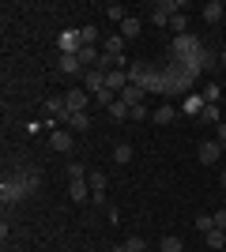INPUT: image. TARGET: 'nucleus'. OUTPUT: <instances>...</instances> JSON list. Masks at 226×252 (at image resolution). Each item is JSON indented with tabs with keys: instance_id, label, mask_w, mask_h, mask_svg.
I'll list each match as a JSON object with an SVG mask.
<instances>
[{
	"instance_id": "nucleus-24",
	"label": "nucleus",
	"mask_w": 226,
	"mask_h": 252,
	"mask_svg": "<svg viewBox=\"0 0 226 252\" xmlns=\"http://www.w3.org/2000/svg\"><path fill=\"white\" fill-rule=\"evenodd\" d=\"M79 42L83 45H98V27H83V31H79Z\"/></svg>"
},
{
	"instance_id": "nucleus-16",
	"label": "nucleus",
	"mask_w": 226,
	"mask_h": 252,
	"mask_svg": "<svg viewBox=\"0 0 226 252\" xmlns=\"http://www.w3.org/2000/svg\"><path fill=\"white\" fill-rule=\"evenodd\" d=\"M102 45H106L102 53H109V57H121V49H125V38H121V34H113V38H106Z\"/></svg>"
},
{
	"instance_id": "nucleus-30",
	"label": "nucleus",
	"mask_w": 226,
	"mask_h": 252,
	"mask_svg": "<svg viewBox=\"0 0 226 252\" xmlns=\"http://www.w3.org/2000/svg\"><path fill=\"white\" fill-rule=\"evenodd\" d=\"M129 117H132V121H143V117H147V105H132Z\"/></svg>"
},
{
	"instance_id": "nucleus-7",
	"label": "nucleus",
	"mask_w": 226,
	"mask_h": 252,
	"mask_svg": "<svg viewBox=\"0 0 226 252\" xmlns=\"http://www.w3.org/2000/svg\"><path fill=\"white\" fill-rule=\"evenodd\" d=\"M143 94H147L143 87L129 83V87H125V91H121V102H125V105H129V109H132V105H143Z\"/></svg>"
},
{
	"instance_id": "nucleus-11",
	"label": "nucleus",
	"mask_w": 226,
	"mask_h": 252,
	"mask_svg": "<svg viewBox=\"0 0 226 252\" xmlns=\"http://www.w3.org/2000/svg\"><path fill=\"white\" fill-rule=\"evenodd\" d=\"M106 87L117 94V91H125L129 87V72H106Z\"/></svg>"
},
{
	"instance_id": "nucleus-5",
	"label": "nucleus",
	"mask_w": 226,
	"mask_h": 252,
	"mask_svg": "<svg viewBox=\"0 0 226 252\" xmlns=\"http://www.w3.org/2000/svg\"><path fill=\"white\" fill-rule=\"evenodd\" d=\"M83 91H87V94H98V91H106V72H98V68L83 72Z\"/></svg>"
},
{
	"instance_id": "nucleus-20",
	"label": "nucleus",
	"mask_w": 226,
	"mask_h": 252,
	"mask_svg": "<svg viewBox=\"0 0 226 252\" xmlns=\"http://www.w3.org/2000/svg\"><path fill=\"white\" fill-rule=\"evenodd\" d=\"M173 117H177V109H173V105H159V109H155V121H159V125H170Z\"/></svg>"
},
{
	"instance_id": "nucleus-2",
	"label": "nucleus",
	"mask_w": 226,
	"mask_h": 252,
	"mask_svg": "<svg viewBox=\"0 0 226 252\" xmlns=\"http://www.w3.org/2000/svg\"><path fill=\"white\" fill-rule=\"evenodd\" d=\"M223 155H226V147L219 143V139H204V143H200V151H196V158H200L204 166H215V162H223Z\"/></svg>"
},
{
	"instance_id": "nucleus-27",
	"label": "nucleus",
	"mask_w": 226,
	"mask_h": 252,
	"mask_svg": "<svg viewBox=\"0 0 226 252\" xmlns=\"http://www.w3.org/2000/svg\"><path fill=\"white\" fill-rule=\"evenodd\" d=\"M106 15H109V19H117V23H125V19H129V15H125V8H121V4H109V8H106Z\"/></svg>"
},
{
	"instance_id": "nucleus-6",
	"label": "nucleus",
	"mask_w": 226,
	"mask_h": 252,
	"mask_svg": "<svg viewBox=\"0 0 226 252\" xmlns=\"http://www.w3.org/2000/svg\"><path fill=\"white\" fill-rule=\"evenodd\" d=\"M72 128H61V132H49V147L53 151H72Z\"/></svg>"
},
{
	"instance_id": "nucleus-12",
	"label": "nucleus",
	"mask_w": 226,
	"mask_h": 252,
	"mask_svg": "<svg viewBox=\"0 0 226 252\" xmlns=\"http://www.w3.org/2000/svg\"><path fill=\"white\" fill-rule=\"evenodd\" d=\"M223 15H226V8L219 4V0H211V4H204V19L207 23H223Z\"/></svg>"
},
{
	"instance_id": "nucleus-18",
	"label": "nucleus",
	"mask_w": 226,
	"mask_h": 252,
	"mask_svg": "<svg viewBox=\"0 0 226 252\" xmlns=\"http://www.w3.org/2000/svg\"><path fill=\"white\" fill-rule=\"evenodd\" d=\"M204 237H207V249H226V230H211Z\"/></svg>"
},
{
	"instance_id": "nucleus-10",
	"label": "nucleus",
	"mask_w": 226,
	"mask_h": 252,
	"mask_svg": "<svg viewBox=\"0 0 226 252\" xmlns=\"http://www.w3.org/2000/svg\"><path fill=\"white\" fill-rule=\"evenodd\" d=\"M57 72H65V75H79V72H83V64H79V57H61V61H57Z\"/></svg>"
},
{
	"instance_id": "nucleus-25",
	"label": "nucleus",
	"mask_w": 226,
	"mask_h": 252,
	"mask_svg": "<svg viewBox=\"0 0 226 252\" xmlns=\"http://www.w3.org/2000/svg\"><path fill=\"white\" fill-rule=\"evenodd\" d=\"M200 121H207V125H219V105H204Z\"/></svg>"
},
{
	"instance_id": "nucleus-9",
	"label": "nucleus",
	"mask_w": 226,
	"mask_h": 252,
	"mask_svg": "<svg viewBox=\"0 0 226 252\" xmlns=\"http://www.w3.org/2000/svg\"><path fill=\"white\" fill-rule=\"evenodd\" d=\"M68 196H72L75 203L91 200V185H87V177H83V181H72V185H68Z\"/></svg>"
},
{
	"instance_id": "nucleus-29",
	"label": "nucleus",
	"mask_w": 226,
	"mask_h": 252,
	"mask_svg": "<svg viewBox=\"0 0 226 252\" xmlns=\"http://www.w3.org/2000/svg\"><path fill=\"white\" fill-rule=\"evenodd\" d=\"M68 177H72V181H83L87 173H83V166H79V162H68Z\"/></svg>"
},
{
	"instance_id": "nucleus-17",
	"label": "nucleus",
	"mask_w": 226,
	"mask_h": 252,
	"mask_svg": "<svg viewBox=\"0 0 226 252\" xmlns=\"http://www.w3.org/2000/svg\"><path fill=\"white\" fill-rule=\"evenodd\" d=\"M68 128H72V132H87V128H91V117H87V113L68 117Z\"/></svg>"
},
{
	"instance_id": "nucleus-21",
	"label": "nucleus",
	"mask_w": 226,
	"mask_h": 252,
	"mask_svg": "<svg viewBox=\"0 0 226 252\" xmlns=\"http://www.w3.org/2000/svg\"><path fill=\"white\" fill-rule=\"evenodd\" d=\"M121 249H125V252H143V249H147V241H143V237H140V233H132V237H129V241H125V245H121Z\"/></svg>"
},
{
	"instance_id": "nucleus-33",
	"label": "nucleus",
	"mask_w": 226,
	"mask_h": 252,
	"mask_svg": "<svg viewBox=\"0 0 226 252\" xmlns=\"http://www.w3.org/2000/svg\"><path fill=\"white\" fill-rule=\"evenodd\" d=\"M219 181H223V189H226V169H223V177H219Z\"/></svg>"
},
{
	"instance_id": "nucleus-14",
	"label": "nucleus",
	"mask_w": 226,
	"mask_h": 252,
	"mask_svg": "<svg viewBox=\"0 0 226 252\" xmlns=\"http://www.w3.org/2000/svg\"><path fill=\"white\" fill-rule=\"evenodd\" d=\"M140 27H143V23L136 19V15H129V19L121 23V38H136V34H140Z\"/></svg>"
},
{
	"instance_id": "nucleus-34",
	"label": "nucleus",
	"mask_w": 226,
	"mask_h": 252,
	"mask_svg": "<svg viewBox=\"0 0 226 252\" xmlns=\"http://www.w3.org/2000/svg\"><path fill=\"white\" fill-rule=\"evenodd\" d=\"M223 64H226V45H223Z\"/></svg>"
},
{
	"instance_id": "nucleus-22",
	"label": "nucleus",
	"mask_w": 226,
	"mask_h": 252,
	"mask_svg": "<svg viewBox=\"0 0 226 252\" xmlns=\"http://www.w3.org/2000/svg\"><path fill=\"white\" fill-rule=\"evenodd\" d=\"M109 117H113V121H129V105H125V102L117 98V102L109 105Z\"/></svg>"
},
{
	"instance_id": "nucleus-32",
	"label": "nucleus",
	"mask_w": 226,
	"mask_h": 252,
	"mask_svg": "<svg viewBox=\"0 0 226 252\" xmlns=\"http://www.w3.org/2000/svg\"><path fill=\"white\" fill-rule=\"evenodd\" d=\"M219 143L226 147V121H219Z\"/></svg>"
},
{
	"instance_id": "nucleus-23",
	"label": "nucleus",
	"mask_w": 226,
	"mask_h": 252,
	"mask_svg": "<svg viewBox=\"0 0 226 252\" xmlns=\"http://www.w3.org/2000/svg\"><path fill=\"white\" fill-rule=\"evenodd\" d=\"M159 249H162V252H185V245H181V237H162Z\"/></svg>"
},
{
	"instance_id": "nucleus-31",
	"label": "nucleus",
	"mask_w": 226,
	"mask_h": 252,
	"mask_svg": "<svg viewBox=\"0 0 226 252\" xmlns=\"http://www.w3.org/2000/svg\"><path fill=\"white\" fill-rule=\"evenodd\" d=\"M215 230H226V207L215 211Z\"/></svg>"
},
{
	"instance_id": "nucleus-19",
	"label": "nucleus",
	"mask_w": 226,
	"mask_h": 252,
	"mask_svg": "<svg viewBox=\"0 0 226 252\" xmlns=\"http://www.w3.org/2000/svg\"><path fill=\"white\" fill-rule=\"evenodd\" d=\"M193 226H196L200 233H211V230H215V215H196Z\"/></svg>"
},
{
	"instance_id": "nucleus-4",
	"label": "nucleus",
	"mask_w": 226,
	"mask_h": 252,
	"mask_svg": "<svg viewBox=\"0 0 226 252\" xmlns=\"http://www.w3.org/2000/svg\"><path fill=\"white\" fill-rule=\"evenodd\" d=\"M57 45H61V57H75V53L83 49V42H79V31H61Z\"/></svg>"
},
{
	"instance_id": "nucleus-26",
	"label": "nucleus",
	"mask_w": 226,
	"mask_h": 252,
	"mask_svg": "<svg viewBox=\"0 0 226 252\" xmlns=\"http://www.w3.org/2000/svg\"><path fill=\"white\" fill-rule=\"evenodd\" d=\"M185 27H189V19H185V11H181V15H173V19H170V31H177V38H181V34H185Z\"/></svg>"
},
{
	"instance_id": "nucleus-35",
	"label": "nucleus",
	"mask_w": 226,
	"mask_h": 252,
	"mask_svg": "<svg viewBox=\"0 0 226 252\" xmlns=\"http://www.w3.org/2000/svg\"><path fill=\"white\" fill-rule=\"evenodd\" d=\"M223 158H226V155H223Z\"/></svg>"
},
{
	"instance_id": "nucleus-1",
	"label": "nucleus",
	"mask_w": 226,
	"mask_h": 252,
	"mask_svg": "<svg viewBox=\"0 0 226 252\" xmlns=\"http://www.w3.org/2000/svg\"><path fill=\"white\" fill-rule=\"evenodd\" d=\"M87 105H91V94H87L83 87L68 91V94H65V125H68V117H75V113H87Z\"/></svg>"
},
{
	"instance_id": "nucleus-3",
	"label": "nucleus",
	"mask_w": 226,
	"mask_h": 252,
	"mask_svg": "<svg viewBox=\"0 0 226 252\" xmlns=\"http://www.w3.org/2000/svg\"><path fill=\"white\" fill-rule=\"evenodd\" d=\"M0 200H4V203L27 200V189L19 185V177H15V173H11V177H4V185H0Z\"/></svg>"
},
{
	"instance_id": "nucleus-28",
	"label": "nucleus",
	"mask_w": 226,
	"mask_h": 252,
	"mask_svg": "<svg viewBox=\"0 0 226 252\" xmlns=\"http://www.w3.org/2000/svg\"><path fill=\"white\" fill-rule=\"evenodd\" d=\"M204 102H207V105H215V102H219V87H215V83H207V87H204Z\"/></svg>"
},
{
	"instance_id": "nucleus-15",
	"label": "nucleus",
	"mask_w": 226,
	"mask_h": 252,
	"mask_svg": "<svg viewBox=\"0 0 226 252\" xmlns=\"http://www.w3.org/2000/svg\"><path fill=\"white\" fill-rule=\"evenodd\" d=\"M113 162H117V166H129L132 162V147L129 143H117V147H113Z\"/></svg>"
},
{
	"instance_id": "nucleus-13",
	"label": "nucleus",
	"mask_w": 226,
	"mask_h": 252,
	"mask_svg": "<svg viewBox=\"0 0 226 252\" xmlns=\"http://www.w3.org/2000/svg\"><path fill=\"white\" fill-rule=\"evenodd\" d=\"M87 185H91V196H95V192H106V173H102V169H91V173H87Z\"/></svg>"
},
{
	"instance_id": "nucleus-8",
	"label": "nucleus",
	"mask_w": 226,
	"mask_h": 252,
	"mask_svg": "<svg viewBox=\"0 0 226 252\" xmlns=\"http://www.w3.org/2000/svg\"><path fill=\"white\" fill-rule=\"evenodd\" d=\"M204 94H189V98H185V102H181V113L185 117H200V113H204Z\"/></svg>"
}]
</instances>
